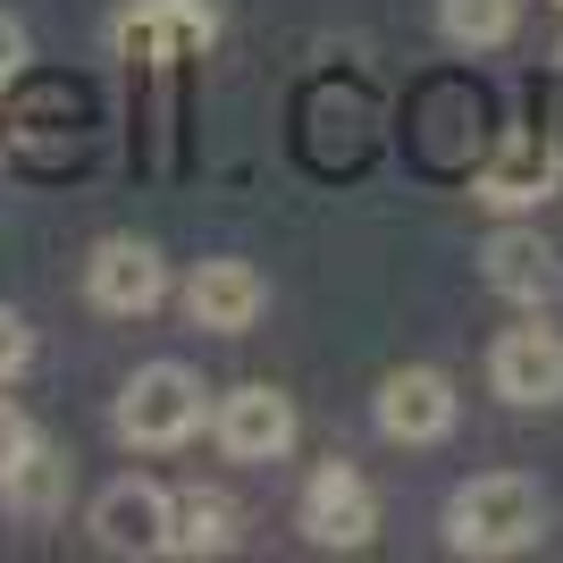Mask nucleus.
I'll list each match as a JSON object with an SVG mask.
<instances>
[{
  "mask_svg": "<svg viewBox=\"0 0 563 563\" xmlns=\"http://www.w3.org/2000/svg\"><path fill=\"white\" fill-rule=\"evenodd\" d=\"M547 530V496L539 479L521 471H479L446 496V547L471 563H505V555H530Z\"/></svg>",
  "mask_w": 563,
  "mask_h": 563,
  "instance_id": "1",
  "label": "nucleus"
},
{
  "mask_svg": "<svg viewBox=\"0 0 563 563\" xmlns=\"http://www.w3.org/2000/svg\"><path fill=\"white\" fill-rule=\"evenodd\" d=\"M202 421H211V396H202V378L186 362H143L118 387V438L135 454H177Z\"/></svg>",
  "mask_w": 563,
  "mask_h": 563,
  "instance_id": "2",
  "label": "nucleus"
},
{
  "mask_svg": "<svg viewBox=\"0 0 563 563\" xmlns=\"http://www.w3.org/2000/svg\"><path fill=\"white\" fill-rule=\"evenodd\" d=\"M118 59H143V68H177V59H202L219 43V9L211 0H135L110 18Z\"/></svg>",
  "mask_w": 563,
  "mask_h": 563,
  "instance_id": "3",
  "label": "nucleus"
},
{
  "mask_svg": "<svg viewBox=\"0 0 563 563\" xmlns=\"http://www.w3.org/2000/svg\"><path fill=\"white\" fill-rule=\"evenodd\" d=\"M371 421L387 446H446L454 421H463V396H454L446 371H429V362H412V371H387L371 396Z\"/></svg>",
  "mask_w": 563,
  "mask_h": 563,
  "instance_id": "4",
  "label": "nucleus"
},
{
  "mask_svg": "<svg viewBox=\"0 0 563 563\" xmlns=\"http://www.w3.org/2000/svg\"><path fill=\"white\" fill-rule=\"evenodd\" d=\"M295 521H303L311 547L353 555V547L378 539V496H371V479H362L353 463H320V471L303 479V496H295Z\"/></svg>",
  "mask_w": 563,
  "mask_h": 563,
  "instance_id": "5",
  "label": "nucleus"
},
{
  "mask_svg": "<svg viewBox=\"0 0 563 563\" xmlns=\"http://www.w3.org/2000/svg\"><path fill=\"white\" fill-rule=\"evenodd\" d=\"M295 404L269 387V378H244V387H228V396L211 404V438L228 463H286V446H295Z\"/></svg>",
  "mask_w": 563,
  "mask_h": 563,
  "instance_id": "6",
  "label": "nucleus"
},
{
  "mask_svg": "<svg viewBox=\"0 0 563 563\" xmlns=\"http://www.w3.org/2000/svg\"><path fill=\"white\" fill-rule=\"evenodd\" d=\"M85 295L110 320H152L168 303V261L143 244V235H101L93 261H85Z\"/></svg>",
  "mask_w": 563,
  "mask_h": 563,
  "instance_id": "7",
  "label": "nucleus"
},
{
  "mask_svg": "<svg viewBox=\"0 0 563 563\" xmlns=\"http://www.w3.org/2000/svg\"><path fill=\"white\" fill-rule=\"evenodd\" d=\"M488 387H496L505 404H521V412L563 404V329H547V320L505 329V336L488 345Z\"/></svg>",
  "mask_w": 563,
  "mask_h": 563,
  "instance_id": "8",
  "label": "nucleus"
},
{
  "mask_svg": "<svg viewBox=\"0 0 563 563\" xmlns=\"http://www.w3.org/2000/svg\"><path fill=\"white\" fill-rule=\"evenodd\" d=\"M168 505H177V496H168L161 479L126 471V479H110V488L93 496L85 530H93L110 555H168Z\"/></svg>",
  "mask_w": 563,
  "mask_h": 563,
  "instance_id": "9",
  "label": "nucleus"
},
{
  "mask_svg": "<svg viewBox=\"0 0 563 563\" xmlns=\"http://www.w3.org/2000/svg\"><path fill=\"white\" fill-rule=\"evenodd\" d=\"M479 278H488L505 303L539 311V303H555V295H563V261H555V244H547L530 219H505V228L479 244Z\"/></svg>",
  "mask_w": 563,
  "mask_h": 563,
  "instance_id": "10",
  "label": "nucleus"
},
{
  "mask_svg": "<svg viewBox=\"0 0 563 563\" xmlns=\"http://www.w3.org/2000/svg\"><path fill=\"white\" fill-rule=\"evenodd\" d=\"M261 303H269V278H261L253 261H194V278H186V320L194 329H211V336H244L261 320Z\"/></svg>",
  "mask_w": 563,
  "mask_h": 563,
  "instance_id": "11",
  "label": "nucleus"
},
{
  "mask_svg": "<svg viewBox=\"0 0 563 563\" xmlns=\"http://www.w3.org/2000/svg\"><path fill=\"white\" fill-rule=\"evenodd\" d=\"M563 186V152L547 135H505L479 177H471V202H488V211H539L547 194Z\"/></svg>",
  "mask_w": 563,
  "mask_h": 563,
  "instance_id": "12",
  "label": "nucleus"
},
{
  "mask_svg": "<svg viewBox=\"0 0 563 563\" xmlns=\"http://www.w3.org/2000/svg\"><path fill=\"white\" fill-rule=\"evenodd\" d=\"M228 547H235V505H228V496L186 488L177 505H168V555L202 563V555H228Z\"/></svg>",
  "mask_w": 563,
  "mask_h": 563,
  "instance_id": "13",
  "label": "nucleus"
},
{
  "mask_svg": "<svg viewBox=\"0 0 563 563\" xmlns=\"http://www.w3.org/2000/svg\"><path fill=\"white\" fill-rule=\"evenodd\" d=\"M514 25H521V0H438V34L454 51H496L514 43Z\"/></svg>",
  "mask_w": 563,
  "mask_h": 563,
  "instance_id": "14",
  "label": "nucleus"
},
{
  "mask_svg": "<svg viewBox=\"0 0 563 563\" xmlns=\"http://www.w3.org/2000/svg\"><path fill=\"white\" fill-rule=\"evenodd\" d=\"M59 496H68V463H59L51 446L34 454L25 471H9V479H0V505H9V514H51Z\"/></svg>",
  "mask_w": 563,
  "mask_h": 563,
  "instance_id": "15",
  "label": "nucleus"
},
{
  "mask_svg": "<svg viewBox=\"0 0 563 563\" xmlns=\"http://www.w3.org/2000/svg\"><path fill=\"white\" fill-rule=\"evenodd\" d=\"M34 454H43V429H34V421L18 412V404L0 396V479H9V471H25Z\"/></svg>",
  "mask_w": 563,
  "mask_h": 563,
  "instance_id": "16",
  "label": "nucleus"
},
{
  "mask_svg": "<svg viewBox=\"0 0 563 563\" xmlns=\"http://www.w3.org/2000/svg\"><path fill=\"white\" fill-rule=\"evenodd\" d=\"M25 362H34V329H25L18 311L0 303V387H18V378H25Z\"/></svg>",
  "mask_w": 563,
  "mask_h": 563,
  "instance_id": "17",
  "label": "nucleus"
},
{
  "mask_svg": "<svg viewBox=\"0 0 563 563\" xmlns=\"http://www.w3.org/2000/svg\"><path fill=\"white\" fill-rule=\"evenodd\" d=\"M18 76H25V25L9 18V9H0V93H9Z\"/></svg>",
  "mask_w": 563,
  "mask_h": 563,
  "instance_id": "18",
  "label": "nucleus"
}]
</instances>
